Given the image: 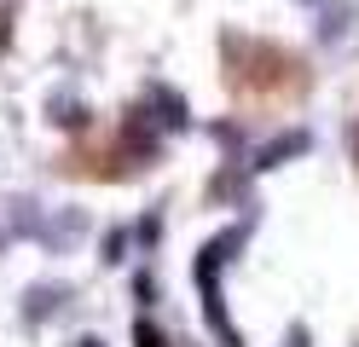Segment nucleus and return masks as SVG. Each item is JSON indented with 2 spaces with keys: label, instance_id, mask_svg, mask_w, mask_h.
Returning <instances> with one entry per match:
<instances>
[{
  "label": "nucleus",
  "instance_id": "1",
  "mask_svg": "<svg viewBox=\"0 0 359 347\" xmlns=\"http://www.w3.org/2000/svg\"><path fill=\"white\" fill-rule=\"evenodd\" d=\"M133 341H140V347H163V336H156L151 324H140V330H133Z\"/></svg>",
  "mask_w": 359,
  "mask_h": 347
},
{
  "label": "nucleus",
  "instance_id": "2",
  "mask_svg": "<svg viewBox=\"0 0 359 347\" xmlns=\"http://www.w3.org/2000/svg\"><path fill=\"white\" fill-rule=\"evenodd\" d=\"M81 347H93V341H81Z\"/></svg>",
  "mask_w": 359,
  "mask_h": 347
}]
</instances>
